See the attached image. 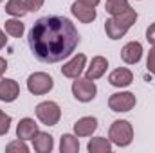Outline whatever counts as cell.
<instances>
[{
    "label": "cell",
    "instance_id": "cell-1",
    "mask_svg": "<svg viewBox=\"0 0 155 153\" xmlns=\"http://www.w3.org/2000/svg\"><path fill=\"white\" fill-rule=\"evenodd\" d=\"M79 43L76 25L65 16H43L29 31V47L36 60L58 63L69 58Z\"/></svg>",
    "mask_w": 155,
    "mask_h": 153
},
{
    "label": "cell",
    "instance_id": "cell-2",
    "mask_svg": "<svg viewBox=\"0 0 155 153\" xmlns=\"http://www.w3.org/2000/svg\"><path fill=\"white\" fill-rule=\"evenodd\" d=\"M135 20H137V11L130 7L128 11L116 15L105 22V33L110 40H119L128 33V29L135 24Z\"/></svg>",
    "mask_w": 155,
    "mask_h": 153
},
{
    "label": "cell",
    "instance_id": "cell-3",
    "mask_svg": "<svg viewBox=\"0 0 155 153\" xmlns=\"http://www.w3.org/2000/svg\"><path fill=\"white\" fill-rule=\"evenodd\" d=\"M108 139L112 141V144H116L119 148L130 146L134 141V126L124 119L114 121L110 124V130H108Z\"/></svg>",
    "mask_w": 155,
    "mask_h": 153
},
{
    "label": "cell",
    "instance_id": "cell-4",
    "mask_svg": "<svg viewBox=\"0 0 155 153\" xmlns=\"http://www.w3.org/2000/svg\"><path fill=\"white\" fill-rule=\"evenodd\" d=\"M36 117L41 124L45 126H56L61 119V108L58 106V103L54 101H43L35 108Z\"/></svg>",
    "mask_w": 155,
    "mask_h": 153
},
{
    "label": "cell",
    "instance_id": "cell-5",
    "mask_svg": "<svg viewBox=\"0 0 155 153\" xmlns=\"http://www.w3.org/2000/svg\"><path fill=\"white\" fill-rule=\"evenodd\" d=\"M97 94V86L92 79L88 77H76V81H72V96L76 97L79 103H88L96 97Z\"/></svg>",
    "mask_w": 155,
    "mask_h": 153
},
{
    "label": "cell",
    "instance_id": "cell-6",
    "mask_svg": "<svg viewBox=\"0 0 155 153\" xmlns=\"http://www.w3.org/2000/svg\"><path fill=\"white\" fill-rule=\"evenodd\" d=\"M52 86H54V79L45 72H35L27 77V90L35 96H43L51 92Z\"/></svg>",
    "mask_w": 155,
    "mask_h": 153
},
{
    "label": "cell",
    "instance_id": "cell-7",
    "mask_svg": "<svg viewBox=\"0 0 155 153\" xmlns=\"http://www.w3.org/2000/svg\"><path fill=\"white\" fill-rule=\"evenodd\" d=\"M137 99L132 92H116L108 99V108L112 112H130L135 106Z\"/></svg>",
    "mask_w": 155,
    "mask_h": 153
},
{
    "label": "cell",
    "instance_id": "cell-8",
    "mask_svg": "<svg viewBox=\"0 0 155 153\" xmlns=\"http://www.w3.org/2000/svg\"><path fill=\"white\" fill-rule=\"evenodd\" d=\"M85 63H87V56L85 54H76L72 56V60H69L63 67H61V74L69 79H76L81 76L83 69H85Z\"/></svg>",
    "mask_w": 155,
    "mask_h": 153
},
{
    "label": "cell",
    "instance_id": "cell-9",
    "mask_svg": "<svg viewBox=\"0 0 155 153\" xmlns=\"http://www.w3.org/2000/svg\"><path fill=\"white\" fill-rule=\"evenodd\" d=\"M71 11H72V15L76 16L78 20L83 22V24H92L96 20V16H97L96 7H92V5H88V4H85L81 0H76L71 5Z\"/></svg>",
    "mask_w": 155,
    "mask_h": 153
},
{
    "label": "cell",
    "instance_id": "cell-10",
    "mask_svg": "<svg viewBox=\"0 0 155 153\" xmlns=\"http://www.w3.org/2000/svg\"><path fill=\"white\" fill-rule=\"evenodd\" d=\"M141 58H143V45L139 41H128L121 49V60L126 65H135L141 61Z\"/></svg>",
    "mask_w": 155,
    "mask_h": 153
},
{
    "label": "cell",
    "instance_id": "cell-11",
    "mask_svg": "<svg viewBox=\"0 0 155 153\" xmlns=\"http://www.w3.org/2000/svg\"><path fill=\"white\" fill-rule=\"evenodd\" d=\"M20 96V85L15 79H4L0 77V101L13 103Z\"/></svg>",
    "mask_w": 155,
    "mask_h": 153
},
{
    "label": "cell",
    "instance_id": "cell-12",
    "mask_svg": "<svg viewBox=\"0 0 155 153\" xmlns=\"http://www.w3.org/2000/svg\"><path fill=\"white\" fill-rule=\"evenodd\" d=\"M38 124L35 119L31 117H24L20 119V122L16 124V137L22 141H33V137L38 133Z\"/></svg>",
    "mask_w": 155,
    "mask_h": 153
},
{
    "label": "cell",
    "instance_id": "cell-13",
    "mask_svg": "<svg viewBox=\"0 0 155 153\" xmlns=\"http://www.w3.org/2000/svg\"><path fill=\"white\" fill-rule=\"evenodd\" d=\"M132 81H134V74H132V70H130V69H124V67L112 70L110 76H108V83H110L112 86H117V88L130 86Z\"/></svg>",
    "mask_w": 155,
    "mask_h": 153
},
{
    "label": "cell",
    "instance_id": "cell-14",
    "mask_svg": "<svg viewBox=\"0 0 155 153\" xmlns=\"http://www.w3.org/2000/svg\"><path fill=\"white\" fill-rule=\"evenodd\" d=\"M97 130V119L96 117H81L74 122V133L78 137H90L94 132Z\"/></svg>",
    "mask_w": 155,
    "mask_h": 153
},
{
    "label": "cell",
    "instance_id": "cell-15",
    "mask_svg": "<svg viewBox=\"0 0 155 153\" xmlns=\"http://www.w3.org/2000/svg\"><path fill=\"white\" fill-rule=\"evenodd\" d=\"M107 69H108V61H107V58H103V56H94L92 61H90V67L87 69V76L85 77L96 81V79H99V77L107 72Z\"/></svg>",
    "mask_w": 155,
    "mask_h": 153
},
{
    "label": "cell",
    "instance_id": "cell-16",
    "mask_svg": "<svg viewBox=\"0 0 155 153\" xmlns=\"http://www.w3.org/2000/svg\"><path fill=\"white\" fill-rule=\"evenodd\" d=\"M33 148L38 153H51L54 150V139L52 135L45 133V132H38L33 137Z\"/></svg>",
    "mask_w": 155,
    "mask_h": 153
},
{
    "label": "cell",
    "instance_id": "cell-17",
    "mask_svg": "<svg viewBox=\"0 0 155 153\" xmlns=\"http://www.w3.org/2000/svg\"><path fill=\"white\" fill-rule=\"evenodd\" d=\"M88 153H110L112 151V141L105 137H94L87 144Z\"/></svg>",
    "mask_w": 155,
    "mask_h": 153
},
{
    "label": "cell",
    "instance_id": "cell-18",
    "mask_svg": "<svg viewBox=\"0 0 155 153\" xmlns=\"http://www.w3.org/2000/svg\"><path fill=\"white\" fill-rule=\"evenodd\" d=\"M60 151L61 153H78L79 151V141H78V135L63 133L61 139H60Z\"/></svg>",
    "mask_w": 155,
    "mask_h": 153
},
{
    "label": "cell",
    "instance_id": "cell-19",
    "mask_svg": "<svg viewBox=\"0 0 155 153\" xmlns=\"http://www.w3.org/2000/svg\"><path fill=\"white\" fill-rule=\"evenodd\" d=\"M5 13L11 15V16H15V18H22L29 11H27V5H25V0H7Z\"/></svg>",
    "mask_w": 155,
    "mask_h": 153
},
{
    "label": "cell",
    "instance_id": "cell-20",
    "mask_svg": "<svg viewBox=\"0 0 155 153\" xmlns=\"http://www.w3.org/2000/svg\"><path fill=\"white\" fill-rule=\"evenodd\" d=\"M128 9H130L128 0H107V4H105V11H107L110 16L121 15V13L128 11Z\"/></svg>",
    "mask_w": 155,
    "mask_h": 153
},
{
    "label": "cell",
    "instance_id": "cell-21",
    "mask_svg": "<svg viewBox=\"0 0 155 153\" xmlns=\"http://www.w3.org/2000/svg\"><path fill=\"white\" fill-rule=\"evenodd\" d=\"M4 29H5V33H7L9 36H13V38H20V36L24 34V31H25V27H24V24L20 22V18L5 20Z\"/></svg>",
    "mask_w": 155,
    "mask_h": 153
},
{
    "label": "cell",
    "instance_id": "cell-22",
    "mask_svg": "<svg viewBox=\"0 0 155 153\" xmlns=\"http://www.w3.org/2000/svg\"><path fill=\"white\" fill-rule=\"evenodd\" d=\"M5 151H16V153H29V146L25 144V141L22 139H16V141H11L7 146H5Z\"/></svg>",
    "mask_w": 155,
    "mask_h": 153
},
{
    "label": "cell",
    "instance_id": "cell-23",
    "mask_svg": "<svg viewBox=\"0 0 155 153\" xmlns=\"http://www.w3.org/2000/svg\"><path fill=\"white\" fill-rule=\"evenodd\" d=\"M9 126H11V115L0 110V137L9 132Z\"/></svg>",
    "mask_w": 155,
    "mask_h": 153
},
{
    "label": "cell",
    "instance_id": "cell-24",
    "mask_svg": "<svg viewBox=\"0 0 155 153\" xmlns=\"http://www.w3.org/2000/svg\"><path fill=\"white\" fill-rule=\"evenodd\" d=\"M146 69L155 76V45L150 49V52H148V58H146Z\"/></svg>",
    "mask_w": 155,
    "mask_h": 153
},
{
    "label": "cell",
    "instance_id": "cell-25",
    "mask_svg": "<svg viewBox=\"0 0 155 153\" xmlns=\"http://www.w3.org/2000/svg\"><path fill=\"white\" fill-rule=\"evenodd\" d=\"M45 0H25V5H27V11L35 13V11H40L41 5H43Z\"/></svg>",
    "mask_w": 155,
    "mask_h": 153
},
{
    "label": "cell",
    "instance_id": "cell-26",
    "mask_svg": "<svg viewBox=\"0 0 155 153\" xmlns=\"http://www.w3.org/2000/svg\"><path fill=\"white\" fill-rule=\"evenodd\" d=\"M146 40H148V43L155 45V22L146 29Z\"/></svg>",
    "mask_w": 155,
    "mask_h": 153
},
{
    "label": "cell",
    "instance_id": "cell-27",
    "mask_svg": "<svg viewBox=\"0 0 155 153\" xmlns=\"http://www.w3.org/2000/svg\"><path fill=\"white\" fill-rule=\"evenodd\" d=\"M5 70H7V61H5V60H4V58L0 56V76H2V74H4Z\"/></svg>",
    "mask_w": 155,
    "mask_h": 153
},
{
    "label": "cell",
    "instance_id": "cell-28",
    "mask_svg": "<svg viewBox=\"0 0 155 153\" xmlns=\"http://www.w3.org/2000/svg\"><path fill=\"white\" fill-rule=\"evenodd\" d=\"M5 43H7V38H5V33L0 29V49H4L5 47Z\"/></svg>",
    "mask_w": 155,
    "mask_h": 153
},
{
    "label": "cell",
    "instance_id": "cell-29",
    "mask_svg": "<svg viewBox=\"0 0 155 153\" xmlns=\"http://www.w3.org/2000/svg\"><path fill=\"white\" fill-rule=\"evenodd\" d=\"M81 2H85V4H88V5H92V7H96L101 0H81Z\"/></svg>",
    "mask_w": 155,
    "mask_h": 153
},
{
    "label": "cell",
    "instance_id": "cell-30",
    "mask_svg": "<svg viewBox=\"0 0 155 153\" xmlns=\"http://www.w3.org/2000/svg\"><path fill=\"white\" fill-rule=\"evenodd\" d=\"M0 2H2V0H0Z\"/></svg>",
    "mask_w": 155,
    "mask_h": 153
}]
</instances>
